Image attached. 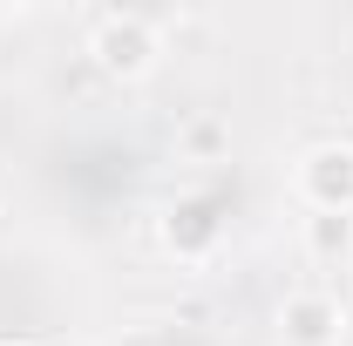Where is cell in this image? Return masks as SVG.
<instances>
[{"label": "cell", "mask_w": 353, "mask_h": 346, "mask_svg": "<svg viewBox=\"0 0 353 346\" xmlns=\"http://www.w3.org/2000/svg\"><path fill=\"white\" fill-rule=\"evenodd\" d=\"M88 54H95V68L116 75V82L150 75V61H157V14H136V7L102 14L95 34H88Z\"/></svg>", "instance_id": "cell-1"}, {"label": "cell", "mask_w": 353, "mask_h": 346, "mask_svg": "<svg viewBox=\"0 0 353 346\" xmlns=\"http://www.w3.org/2000/svg\"><path fill=\"white\" fill-rule=\"evenodd\" d=\"M299 197L312 211H347L353 217V143H319L299 156Z\"/></svg>", "instance_id": "cell-2"}, {"label": "cell", "mask_w": 353, "mask_h": 346, "mask_svg": "<svg viewBox=\"0 0 353 346\" xmlns=\"http://www.w3.org/2000/svg\"><path fill=\"white\" fill-rule=\"evenodd\" d=\"M279 333H285V346H340L347 340V305L333 292H292L279 305Z\"/></svg>", "instance_id": "cell-3"}, {"label": "cell", "mask_w": 353, "mask_h": 346, "mask_svg": "<svg viewBox=\"0 0 353 346\" xmlns=\"http://www.w3.org/2000/svg\"><path fill=\"white\" fill-rule=\"evenodd\" d=\"M163 245H170L176 258H204L211 245H218V217L204 211V204H176L163 217Z\"/></svg>", "instance_id": "cell-4"}, {"label": "cell", "mask_w": 353, "mask_h": 346, "mask_svg": "<svg viewBox=\"0 0 353 346\" xmlns=\"http://www.w3.org/2000/svg\"><path fill=\"white\" fill-rule=\"evenodd\" d=\"M306 252L312 258H347L353 252V217L347 211H312L306 217Z\"/></svg>", "instance_id": "cell-5"}, {"label": "cell", "mask_w": 353, "mask_h": 346, "mask_svg": "<svg viewBox=\"0 0 353 346\" xmlns=\"http://www.w3.org/2000/svg\"><path fill=\"white\" fill-rule=\"evenodd\" d=\"M176 143H183V156H190V163H211V156H224L231 130H224L218 116H190V123L176 130Z\"/></svg>", "instance_id": "cell-6"}, {"label": "cell", "mask_w": 353, "mask_h": 346, "mask_svg": "<svg viewBox=\"0 0 353 346\" xmlns=\"http://www.w3.org/2000/svg\"><path fill=\"white\" fill-rule=\"evenodd\" d=\"M14 346H28V340H14Z\"/></svg>", "instance_id": "cell-7"}]
</instances>
